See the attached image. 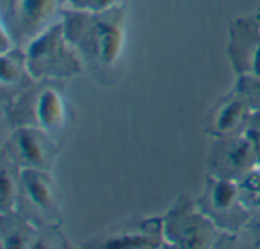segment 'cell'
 <instances>
[{
  "label": "cell",
  "instance_id": "1",
  "mask_svg": "<svg viewBox=\"0 0 260 249\" xmlns=\"http://www.w3.org/2000/svg\"><path fill=\"white\" fill-rule=\"evenodd\" d=\"M64 35L79 53L85 68L102 85H113L122 72L126 6L102 12L66 8L61 17Z\"/></svg>",
  "mask_w": 260,
  "mask_h": 249
},
{
  "label": "cell",
  "instance_id": "2",
  "mask_svg": "<svg viewBox=\"0 0 260 249\" xmlns=\"http://www.w3.org/2000/svg\"><path fill=\"white\" fill-rule=\"evenodd\" d=\"M3 113L11 129L34 126L58 138L69 120L64 82L53 79L35 81L12 102L5 105Z\"/></svg>",
  "mask_w": 260,
  "mask_h": 249
},
{
  "label": "cell",
  "instance_id": "3",
  "mask_svg": "<svg viewBox=\"0 0 260 249\" xmlns=\"http://www.w3.org/2000/svg\"><path fill=\"white\" fill-rule=\"evenodd\" d=\"M24 52L27 70L35 81H67L85 68L79 53L67 41L61 20L34 38Z\"/></svg>",
  "mask_w": 260,
  "mask_h": 249
},
{
  "label": "cell",
  "instance_id": "4",
  "mask_svg": "<svg viewBox=\"0 0 260 249\" xmlns=\"http://www.w3.org/2000/svg\"><path fill=\"white\" fill-rule=\"evenodd\" d=\"M161 219L169 248H215L221 234L218 227L197 207L195 201L184 193L177 198Z\"/></svg>",
  "mask_w": 260,
  "mask_h": 249
},
{
  "label": "cell",
  "instance_id": "5",
  "mask_svg": "<svg viewBox=\"0 0 260 249\" xmlns=\"http://www.w3.org/2000/svg\"><path fill=\"white\" fill-rule=\"evenodd\" d=\"M197 207L218 227L221 233L238 234L253 219V213L244 205L238 183L206 176Z\"/></svg>",
  "mask_w": 260,
  "mask_h": 249
},
{
  "label": "cell",
  "instance_id": "6",
  "mask_svg": "<svg viewBox=\"0 0 260 249\" xmlns=\"http://www.w3.org/2000/svg\"><path fill=\"white\" fill-rule=\"evenodd\" d=\"M15 210L38 228L62 225V210L52 172L21 170Z\"/></svg>",
  "mask_w": 260,
  "mask_h": 249
},
{
  "label": "cell",
  "instance_id": "7",
  "mask_svg": "<svg viewBox=\"0 0 260 249\" xmlns=\"http://www.w3.org/2000/svg\"><path fill=\"white\" fill-rule=\"evenodd\" d=\"M67 0H6L2 24L15 44L26 47L34 38L58 23Z\"/></svg>",
  "mask_w": 260,
  "mask_h": 249
},
{
  "label": "cell",
  "instance_id": "8",
  "mask_svg": "<svg viewBox=\"0 0 260 249\" xmlns=\"http://www.w3.org/2000/svg\"><path fill=\"white\" fill-rule=\"evenodd\" d=\"M23 169L52 172L59 155L58 138L34 126H18L11 131L3 148Z\"/></svg>",
  "mask_w": 260,
  "mask_h": 249
},
{
  "label": "cell",
  "instance_id": "9",
  "mask_svg": "<svg viewBox=\"0 0 260 249\" xmlns=\"http://www.w3.org/2000/svg\"><path fill=\"white\" fill-rule=\"evenodd\" d=\"M81 246L93 249L169 248L165 239L161 218H148L123 222L122 225H117L90 237Z\"/></svg>",
  "mask_w": 260,
  "mask_h": 249
},
{
  "label": "cell",
  "instance_id": "10",
  "mask_svg": "<svg viewBox=\"0 0 260 249\" xmlns=\"http://www.w3.org/2000/svg\"><path fill=\"white\" fill-rule=\"evenodd\" d=\"M207 175L238 183L259 166L253 146L245 135L210 138L207 154Z\"/></svg>",
  "mask_w": 260,
  "mask_h": 249
},
{
  "label": "cell",
  "instance_id": "11",
  "mask_svg": "<svg viewBox=\"0 0 260 249\" xmlns=\"http://www.w3.org/2000/svg\"><path fill=\"white\" fill-rule=\"evenodd\" d=\"M227 56L236 76L260 78V24L254 14L230 21Z\"/></svg>",
  "mask_w": 260,
  "mask_h": 249
},
{
  "label": "cell",
  "instance_id": "12",
  "mask_svg": "<svg viewBox=\"0 0 260 249\" xmlns=\"http://www.w3.org/2000/svg\"><path fill=\"white\" fill-rule=\"evenodd\" d=\"M253 113L245 96L235 87L222 96L204 119V132L210 138L242 135Z\"/></svg>",
  "mask_w": 260,
  "mask_h": 249
},
{
  "label": "cell",
  "instance_id": "13",
  "mask_svg": "<svg viewBox=\"0 0 260 249\" xmlns=\"http://www.w3.org/2000/svg\"><path fill=\"white\" fill-rule=\"evenodd\" d=\"M35 79L30 76L26 64V52L17 46L0 53V96L2 106L12 102L21 91L30 87Z\"/></svg>",
  "mask_w": 260,
  "mask_h": 249
},
{
  "label": "cell",
  "instance_id": "14",
  "mask_svg": "<svg viewBox=\"0 0 260 249\" xmlns=\"http://www.w3.org/2000/svg\"><path fill=\"white\" fill-rule=\"evenodd\" d=\"M38 227L15 208L0 211V242L5 249H32Z\"/></svg>",
  "mask_w": 260,
  "mask_h": 249
},
{
  "label": "cell",
  "instance_id": "15",
  "mask_svg": "<svg viewBox=\"0 0 260 249\" xmlns=\"http://www.w3.org/2000/svg\"><path fill=\"white\" fill-rule=\"evenodd\" d=\"M21 180V167L2 149L0 155V211L15 208Z\"/></svg>",
  "mask_w": 260,
  "mask_h": 249
},
{
  "label": "cell",
  "instance_id": "16",
  "mask_svg": "<svg viewBox=\"0 0 260 249\" xmlns=\"http://www.w3.org/2000/svg\"><path fill=\"white\" fill-rule=\"evenodd\" d=\"M238 189L244 205L253 213L260 215V166L248 172L242 180L238 181Z\"/></svg>",
  "mask_w": 260,
  "mask_h": 249
},
{
  "label": "cell",
  "instance_id": "17",
  "mask_svg": "<svg viewBox=\"0 0 260 249\" xmlns=\"http://www.w3.org/2000/svg\"><path fill=\"white\" fill-rule=\"evenodd\" d=\"M69 248L66 234L61 225H50L38 228L32 249H64Z\"/></svg>",
  "mask_w": 260,
  "mask_h": 249
},
{
  "label": "cell",
  "instance_id": "18",
  "mask_svg": "<svg viewBox=\"0 0 260 249\" xmlns=\"http://www.w3.org/2000/svg\"><path fill=\"white\" fill-rule=\"evenodd\" d=\"M235 88L241 91L248 100L253 111L260 113V78L254 76H238Z\"/></svg>",
  "mask_w": 260,
  "mask_h": 249
},
{
  "label": "cell",
  "instance_id": "19",
  "mask_svg": "<svg viewBox=\"0 0 260 249\" xmlns=\"http://www.w3.org/2000/svg\"><path fill=\"white\" fill-rule=\"evenodd\" d=\"M67 3L73 9L88 11V12H102L117 5H122L125 2L123 0H67Z\"/></svg>",
  "mask_w": 260,
  "mask_h": 249
},
{
  "label": "cell",
  "instance_id": "20",
  "mask_svg": "<svg viewBox=\"0 0 260 249\" xmlns=\"http://www.w3.org/2000/svg\"><path fill=\"white\" fill-rule=\"evenodd\" d=\"M244 135L245 138L250 141V145L253 146L254 149V154L257 157V161H259L260 166V113L259 111H253L248 122H247V126L244 129Z\"/></svg>",
  "mask_w": 260,
  "mask_h": 249
},
{
  "label": "cell",
  "instance_id": "21",
  "mask_svg": "<svg viewBox=\"0 0 260 249\" xmlns=\"http://www.w3.org/2000/svg\"><path fill=\"white\" fill-rule=\"evenodd\" d=\"M0 32H2V38H0V53H5V52H8V50H11V49L17 47L14 38L11 37L9 30H8L3 24L0 26Z\"/></svg>",
  "mask_w": 260,
  "mask_h": 249
},
{
  "label": "cell",
  "instance_id": "22",
  "mask_svg": "<svg viewBox=\"0 0 260 249\" xmlns=\"http://www.w3.org/2000/svg\"><path fill=\"white\" fill-rule=\"evenodd\" d=\"M254 17H256V20L259 21V24H260V6L257 8V11L254 12Z\"/></svg>",
  "mask_w": 260,
  "mask_h": 249
}]
</instances>
